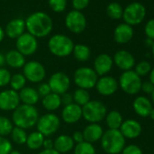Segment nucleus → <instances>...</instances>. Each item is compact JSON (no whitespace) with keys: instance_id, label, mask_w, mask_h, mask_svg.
I'll return each mask as SVG.
<instances>
[{"instance_id":"nucleus-1","label":"nucleus","mask_w":154,"mask_h":154,"mask_svg":"<svg viewBox=\"0 0 154 154\" xmlns=\"http://www.w3.org/2000/svg\"><path fill=\"white\" fill-rule=\"evenodd\" d=\"M26 29L35 38L47 36L53 30V20L45 12H35L25 20Z\"/></svg>"},{"instance_id":"nucleus-2","label":"nucleus","mask_w":154,"mask_h":154,"mask_svg":"<svg viewBox=\"0 0 154 154\" xmlns=\"http://www.w3.org/2000/svg\"><path fill=\"white\" fill-rule=\"evenodd\" d=\"M39 119L38 112L35 106L21 104L14 110L12 120L16 127L21 129H29L36 125Z\"/></svg>"},{"instance_id":"nucleus-3","label":"nucleus","mask_w":154,"mask_h":154,"mask_svg":"<svg viewBox=\"0 0 154 154\" xmlns=\"http://www.w3.org/2000/svg\"><path fill=\"white\" fill-rule=\"evenodd\" d=\"M103 149L108 154H119L125 147V138L120 130L109 129L103 132L101 138Z\"/></svg>"},{"instance_id":"nucleus-4","label":"nucleus","mask_w":154,"mask_h":154,"mask_svg":"<svg viewBox=\"0 0 154 154\" xmlns=\"http://www.w3.org/2000/svg\"><path fill=\"white\" fill-rule=\"evenodd\" d=\"M74 44L72 40L64 35H54L48 41V49L55 56L65 57L72 53Z\"/></svg>"},{"instance_id":"nucleus-5","label":"nucleus","mask_w":154,"mask_h":154,"mask_svg":"<svg viewBox=\"0 0 154 154\" xmlns=\"http://www.w3.org/2000/svg\"><path fill=\"white\" fill-rule=\"evenodd\" d=\"M82 113L85 121L97 123L106 117L107 108L100 101H89L82 107Z\"/></svg>"},{"instance_id":"nucleus-6","label":"nucleus","mask_w":154,"mask_h":154,"mask_svg":"<svg viewBox=\"0 0 154 154\" xmlns=\"http://www.w3.org/2000/svg\"><path fill=\"white\" fill-rule=\"evenodd\" d=\"M73 81L79 88L89 90L96 85L98 75L95 71L90 67H80L74 72Z\"/></svg>"},{"instance_id":"nucleus-7","label":"nucleus","mask_w":154,"mask_h":154,"mask_svg":"<svg viewBox=\"0 0 154 154\" xmlns=\"http://www.w3.org/2000/svg\"><path fill=\"white\" fill-rule=\"evenodd\" d=\"M141 84L140 77L132 70L125 71L120 76L119 85L122 90L128 94L133 95L138 94L140 91Z\"/></svg>"},{"instance_id":"nucleus-8","label":"nucleus","mask_w":154,"mask_h":154,"mask_svg":"<svg viewBox=\"0 0 154 154\" xmlns=\"http://www.w3.org/2000/svg\"><path fill=\"white\" fill-rule=\"evenodd\" d=\"M145 16H146L145 7L139 2H134L125 8V9L123 10L122 18L125 24L131 26L140 24L143 21Z\"/></svg>"},{"instance_id":"nucleus-9","label":"nucleus","mask_w":154,"mask_h":154,"mask_svg":"<svg viewBox=\"0 0 154 154\" xmlns=\"http://www.w3.org/2000/svg\"><path fill=\"white\" fill-rule=\"evenodd\" d=\"M37 131L44 136H50L55 133L60 127V120L54 113H46L39 117L37 121Z\"/></svg>"},{"instance_id":"nucleus-10","label":"nucleus","mask_w":154,"mask_h":154,"mask_svg":"<svg viewBox=\"0 0 154 154\" xmlns=\"http://www.w3.org/2000/svg\"><path fill=\"white\" fill-rule=\"evenodd\" d=\"M64 23L68 30L74 34L84 32L87 26L85 16L82 12L76 10H72L66 15Z\"/></svg>"},{"instance_id":"nucleus-11","label":"nucleus","mask_w":154,"mask_h":154,"mask_svg":"<svg viewBox=\"0 0 154 154\" xmlns=\"http://www.w3.org/2000/svg\"><path fill=\"white\" fill-rule=\"evenodd\" d=\"M24 76L31 83H39L45 77V69L44 65L36 61H30L24 65Z\"/></svg>"},{"instance_id":"nucleus-12","label":"nucleus","mask_w":154,"mask_h":154,"mask_svg":"<svg viewBox=\"0 0 154 154\" xmlns=\"http://www.w3.org/2000/svg\"><path fill=\"white\" fill-rule=\"evenodd\" d=\"M17 50L24 56L32 55L37 50V39L29 33H24L16 41Z\"/></svg>"},{"instance_id":"nucleus-13","label":"nucleus","mask_w":154,"mask_h":154,"mask_svg":"<svg viewBox=\"0 0 154 154\" xmlns=\"http://www.w3.org/2000/svg\"><path fill=\"white\" fill-rule=\"evenodd\" d=\"M71 85L68 75L63 72H57L54 73L49 79L48 85L50 86L51 92L58 95L63 94L67 92Z\"/></svg>"},{"instance_id":"nucleus-14","label":"nucleus","mask_w":154,"mask_h":154,"mask_svg":"<svg viewBox=\"0 0 154 154\" xmlns=\"http://www.w3.org/2000/svg\"><path fill=\"white\" fill-rule=\"evenodd\" d=\"M20 105L19 94L14 90H5L0 93V110L14 111Z\"/></svg>"},{"instance_id":"nucleus-15","label":"nucleus","mask_w":154,"mask_h":154,"mask_svg":"<svg viewBox=\"0 0 154 154\" xmlns=\"http://www.w3.org/2000/svg\"><path fill=\"white\" fill-rule=\"evenodd\" d=\"M118 82L115 78L112 76H103L98 79L96 83V90L97 92L104 96L112 95L118 89Z\"/></svg>"},{"instance_id":"nucleus-16","label":"nucleus","mask_w":154,"mask_h":154,"mask_svg":"<svg viewBox=\"0 0 154 154\" xmlns=\"http://www.w3.org/2000/svg\"><path fill=\"white\" fill-rule=\"evenodd\" d=\"M112 60L116 66L124 72L131 70L135 65V59L133 55L125 50H120L116 52Z\"/></svg>"},{"instance_id":"nucleus-17","label":"nucleus","mask_w":154,"mask_h":154,"mask_svg":"<svg viewBox=\"0 0 154 154\" xmlns=\"http://www.w3.org/2000/svg\"><path fill=\"white\" fill-rule=\"evenodd\" d=\"M119 130L123 137L127 139H135L139 137L142 131V128L140 122L132 119L124 121Z\"/></svg>"},{"instance_id":"nucleus-18","label":"nucleus","mask_w":154,"mask_h":154,"mask_svg":"<svg viewBox=\"0 0 154 154\" xmlns=\"http://www.w3.org/2000/svg\"><path fill=\"white\" fill-rule=\"evenodd\" d=\"M82 117V107L73 103L64 106V108L62 111V118L63 122L68 124L77 122Z\"/></svg>"},{"instance_id":"nucleus-19","label":"nucleus","mask_w":154,"mask_h":154,"mask_svg":"<svg viewBox=\"0 0 154 154\" xmlns=\"http://www.w3.org/2000/svg\"><path fill=\"white\" fill-rule=\"evenodd\" d=\"M112 64H113V60L109 54H101L94 60V70L95 71L97 75L103 76L112 70Z\"/></svg>"},{"instance_id":"nucleus-20","label":"nucleus","mask_w":154,"mask_h":154,"mask_svg":"<svg viewBox=\"0 0 154 154\" xmlns=\"http://www.w3.org/2000/svg\"><path fill=\"white\" fill-rule=\"evenodd\" d=\"M26 23L22 18H15L8 22L5 29V35L11 39H17L25 33Z\"/></svg>"},{"instance_id":"nucleus-21","label":"nucleus","mask_w":154,"mask_h":154,"mask_svg":"<svg viewBox=\"0 0 154 154\" xmlns=\"http://www.w3.org/2000/svg\"><path fill=\"white\" fill-rule=\"evenodd\" d=\"M113 37L115 42L118 44H127L133 37V28L125 23L120 24L114 29Z\"/></svg>"},{"instance_id":"nucleus-22","label":"nucleus","mask_w":154,"mask_h":154,"mask_svg":"<svg viewBox=\"0 0 154 154\" xmlns=\"http://www.w3.org/2000/svg\"><path fill=\"white\" fill-rule=\"evenodd\" d=\"M134 112L140 117H148L152 110L151 102L145 96H138L132 103Z\"/></svg>"},{"instance_id":"nucleus-23","label":"nucleus","mask_w":154,"mask_h":154,"mask_svg":"<svg viewBox=\"0 0 154 154\" xmlns=\"http://www.w3.org/2000/svg\"><path fill=\"white\" fill-rule=\"evenodd\" d=\"M103 134V131L101 125L97 123H91L85 127L83 131L84 140L89 143H94L101 140Z\"/></svg>"},{"instance_id":"nucleus-24","label":"nucleus","mask_w":154,"mask_h":154,"mask_svg":"<svg viewBox=\"0 0 154 154\" xmlns=\"http://www.w3.org/2000/svg\"><path fill=\"white\" fill-rule=\"evenodd\" d=\"M73 146L74 141L72 138L68 135H60L55 139L54 142V149L60 154L70 151Z\"/></svg>"},{"instance_id":"nucleus-25","label":"nucleus","mask_w":154,"mask_h":154,"mask_svg":"<svg viewBox=\"0 0 154 154\" xmlns=\"http://www.w3.org/2000/svg\"><path fill=\"white\" fill-rule=\"evenodd\" d=\"M19 98L20 102L22 101L23 104L32 105L34 106L39 100V94L37 93V90L32 88V87H24L22 90H20Z\"/></svg>"},{"instance_id":"nucleus-26","label":"nucleus","mask_w":154,"mask_h":154,"mask_svg":"<svg viewBox=\"0 0 154 154\" xmlns=\"http://www.w3.org/2000/svg\"><path fill=\"white\" fill-rule=\"evenodd\" d=\"M7 63L12 68H21L26 63L25 56L20 54L17 50L9 51L5 56Z\"/></svg>"},{"instance_id":"nucleus-27","label":"nucleus","mask_w":154,"mask_h":154,"mask_svg":"<svg viewBox=\"0 0 154 154\" xmlns=\"http://www.w3.org/2000/svg\"><path fill=\"white\" fill-rule=\"evenodd\" d=\"M42 104L45 107V109L49 111V112L55 111L62 104L61 97H60V95H58L56 94L51 93L50 94H48V95H46L45 97L43 98Z\"/></svg>"},{"instance_id":"nucleus-28","label":"nucleus","mask_w":154,"mask_h":154,"mask_svg":"<svg viewBox=\"0 0 154 154\" xmlns=\"http://www.w3.org/2000/svg\"><path fill=\"white\" fill-rule=\"evenodd\" d=\"M72 53H73L75 59L79 62H86L91 56L90 48L87 45H83V44L74 45Z\"/></svg>"},{"instance_id":"nucleus-29","label":"nucleus","mask_w":154,"mask_h":154,"mask_svg":"<svg viewBox=\"0 0 154 154\" xmlns=\"http://www.w3.org/2000/svg\"><path fill=\"white\" fill-rule=\"evenodd\" d=\"M106 123L111 130H119L123 122L122 116L118 111H111L106 114Z\"/></svg>"},{"instance_id":"nucleus-30","label":"nucleus","mask_w":154,"mask_h":154,"mask_svg":"<svg viewBox=\"0 0 154 154\" xmlns=\"http://www.w3.org/2000/svg\"><path fill=\"white\" fill-rule=\"evenodd\" d=\"M45 136L39 131H34L27 136L26 145L30 149H38L43 146Z\"/></svg>"},{"instance_id":"nucleus-31","label":"nucleus","mask_w":154,"mask_h":154,"mask_svg":"<svg viewBox=\"0 0 154 154\" xmlns=\"http://www.w3.org/2000/svg\"><path fill=\"white\" fill-rule=\"evenodd\" d=\"M106 14L110 18L113 19V20H118V19H121L122 17L123 9L119 3L112 2L107 6Z\"/></svg>"},{"instance_id":"nucleus-32","label":"nucleus","mask_w":154,"mask_h":154,"mask_svg":"<svg viewBox=\"0 0 154 154\" xmlns=\"http://www.w3.org/2000/svg\"><path fill=\"white\" fill-rule=\"evenodd\" d=\"M72 98L76 104H78L79 106H84L90 101V94L87 90L79 88L74 92Z\"/></svg>"},{"instance_id":"nucleus-33","label":"nucleus","mask_w":154,"mask_h":154,"mask_svg":"<svg viewBox=\"0 0 154 154\" xmlns=\"http://www.w3.org/2000/svg\"><path fill=\"white\" fill-rule=\"evenodd\" d=\"M26 83V79L22 73H16L11 76L10 79V85L12 87V90L14 91H19L22 90Z\"/></svg>"},{"instance_id":"nucleus-34","label":"nucleus","mask_w":154,"mask_h":154,"mask_svg":"<svg viewBox=\"0 0 154 154\" xmlns=\"http://www.w3.org/2000/svg\"><path fill=\"white\" fill-rule=\"evenodd\" d=\"M95 149L92 143L83 141L74 147V154H95Z\"/></svg>"},{"instance_id":"nucleus-35","label":"nucleus","mask_w":154,"mask_h":154,"mask_svg":"<svg viewBox=\"0 0 154 154\" xmlns=\"http://www.w3.org/2000/svg\"><path fill=\"white\" fill-rule=\"evenodd\" d=\"M13 128V123L8 118L0 116V136L5 137L8 134H11Z\"/></svg>"},{"instance_id":"nucleus-36","label":"nucleus","mask_w":154,"mask_h":154,"mask_svg":"<svg viewBox=\"0 0 154 154\" xmlns=\"http://www.w3.org/2000/svg\"><path fill=\"white\" fill-rule=\"evenodd\" d=\"M11 137H12L13 140L17 144H24V143L26 142L27 134H26V132L25 131L24 129H21V128H18V127H15L12 130Z\"/></svg>"},{"instance_id":"nucleus-37","label":"nucleus","mask_w":154,"mask_h":154,"mask_svg":"<svg viewBox=\"0 0 154 154\" xmlns=\"http://www.w3.org/2000/svg\"><path fill=\"white\" fill-rule=\"evenodd\" d=\"M48 5L54 13H62L66 8L67 0H48Z\"/></svg>"},{"instance_id":"nucleus-38","label":"nucleus","mask_w":154,"mask_h":154,"mask_svg":"<svg viewBox=\"0 0 154 154\" xmlns=\"http://www.w3.org/2000/svg\"><path fill=\"white\" fill-rule=\"evenodd\" d=\"M151 64L149 63V62H147V61H141V62H140L136 66H135V72L140 76V77H141V76H145V75H147V74H149V72H150V70H151Z\"/></svg>"},{"instance_id":"nucleus-39","label":"nucleus","mask_w":154,"mask_h":154,"mask_svg":"<svg viewBox=\"0 0 154 154\" xmlns=\"http://www.w3.org/2000/svg\"><path fill=\"white\" fill-rule=\"evenodd\" d=\"M11 74L10 72L3 67H0V87L7 86L10 83Z\"/></svg>"},{"instance_id":"nucleus-40","label":"nucleus","mask_w":154,"mask_h":154,"mask_svg":"<svg viewBox=\"0 0 154 154\" xmlns=\"http://www.w3.org/2000/svg\"><path fill=\"white\" fill-rule=\"evenodd\" d=\"M12 151L11 142L5 137L0 136V154H9Z\"/></svg>"},{"instance_id":"nucleus-41","label":"nucleus","mask_w":154,"mask_h":154,"mask_svg":"<svg viewBox=\"0 0 154 154\" xmlns=\"http://www.w3.org/2000/svg\"><path fill=\"white\" fill-rule=\"evenodd\" d=\"M90 3V0H72V6L73 10L76 11H82L85 9Z\"/></svg>"},{"instance_id":"nucleus-42","label":"nucleus","mask_w":154,"mask_h":154,"mask_svg":"<svg viewBox=\"0 0 154 154\" xmlns=\"http://www.w3.org/2000/svg\"><path fill=\"white\" fill-rule=\"evenodd\" d=\"M122 154H143V153L139 146L131 144L123 148V149L122 150Z\"/></svg>"},{"instance_id":"nucleus-43","label":"nucleus","mask_w":154,"mask_h":154,"mask_svg":"<svg viewBox=\"0 0 154 154\" xmlns=\"http://www.w3.org/2000/svg\"><path fill=\"white\" fill-rule=\"evenodd\" d=\"M144 30L147 37L154 41V19H150L147 22Z\"/></svg>"},{"instance_id":"nucleus-44","label":"nucleus","mask_w":154,"mask_h":154,"mask_svg":"<svg viewBox=\"0 0 154 154\" xmlns=\"http://www.w3.org/2000/svg\"><path fill=\"white\" fill-rule=\"evenodd\" d=\"M37 93H38L39 96L45 97L46 95L50 94L52 92H51V89H50V86L48 85V84H43L38 87Z\"/></svg>"},{"instance_id":"nucleus-45","label":"nucleus","mask_w":154,"mask_h":154,"mask_svg":"<svg viewBox=\"0 0 154 154\" xmlns=\"http://www.w3.org/2000/svg\"><path fill=\"white\" fill-rule=\"evenodd\" d=\"M140 91H142L147 94H151L152 92L154 91V85L149 81H145L141 84Z\"/></svg>"},{"instance_id":"nucleus-46","label":"nucleus","mask_w":154,"mask_h":154,"mask_svg":"<svg viewBox=\"0 0 154 154\" xmlns=\"http://www.w3.org/2000/svg\"><path fill=\"white\" fill-rule=\"evenodd\" d=\"M60 97H61V103H62V104H63L64 106L72 103L73 98H72V95L71 94L65 93V94H62V96H60Z\"/></svg>"},{"instance_id":"nucleus-47","label":"nucleus","mask_w":154,"mask_h":154,"mask_svg":"<svg viewBox=\"0 0 154 154\" xmlns=\"http://www.w3.org/2000/svg\"><path fill=\"white\" fill-rule=\"evenodd\" d=\"M72 140L74 142L76 143H80V142H83L85 141L84 140V135H83V132L79 131H76L73 134H72Z\"/></svg>"},{"instance_id":"nucleus-48","label":"nucleus","mask_w":154,"mask_h":154,"mask_svg":"<svg viewBox=\"0 0 154 154\" xmlns=\"http://www.w3.org/2000/svg\"><path fill=\"white\" fill-rule=\"evenodd\" d=\"M43 146L45 147V149H54V142L50 139H46L44 140Z\"/></svg>"},{"instance_id":"nucleus-49","label":"nucleus","mask_w":154,"mask_h":154,"mask_svg":"<svg viewBox=\"0 0 154 154\" xmlns=\"http://www.w3.org/2000/svg\"><path fill=\"white\" fill-rule=\"evenodd\" d=\"M38 154H60V153L57 152L54 149H44Z\"/></svg>"},{"instance_id":"nucleus-50","label":"nucleus","mask_w":154,"mask_h":154,"mask_svg":"<svg viewBox=\"0 0 154 154\" xmlns=\"http://www.w3.org/2000/svg\"><path fill=\"white\" fill-rule=\"evenodd\" d=\"M149 82L154 85V67L153 68H151V70H150V72H149Z\"/></svg>"},{"instance_id":"nucleus-51","label":"nucleus","mask_w":154,"mask_h":154,"mask_svg":"<svg viewBox=\"0 0 154 154\" xmlns=\"http://www.w3.org/2000/svg\"><path fill=\"white\" fill-rule=\"evenodd\" d=\"M5 30L0 26V43H1L2 41H3V39H4V37H5Z\"/></svg>"},{"instance_id":"nucleus-52","label":"nucleus","mask_w":154,"mask_h":154,"mask_svg":"<svg viewBox=\"0 0 154 154\" xmlns=\"http://www.w3.org/2000/svg\"><path fill=\"white\" fill-rule=\"evenodd\" d=\"M6 63V59H5V56L0 53V67L3 66Z\"/></svg>"},{"instance_id":"nucleus-53","label":"nucleus","mask_w":154,"mask_h":154,"mask_svg":"<svg viewBox=\"0 0 154 154\" xmlns=\"http://www.w3.org/2000/svg\"><path fill=\"white\" fill-rule=\"evenodd\" d=\"M153 40H151V39H147L146 40V44H147V45H150V46H152V45H153Z\"/></svg>"},{"instance_id":"nucleus-54","label":"nucleus","mask_w":154,"mask_h":154,"mask_svg":"<svg viewBox=\"0 0 154 154\" xmlns=\"http://www.w3.org/2000/svg\"><path fill=\"white\" fill-rule=\"evenodd\" d=\"M149 116L151 118L152 121H154V108H152V110H151V112H150V113H149Z\"/></svg>"},{"instance_id":"nucleus-55","label":"nucleus","mask_w":154,"mask_h":154,"mask_svg":"<svg viewBox=\"0 0 154 154\" xmlns=\"http://www.w3.org/2000/svg\"><path fill=\"white\" fill-rule=\"evenodd\" d=\"M9 154H21L18 150H12Z\"/></svg>"},{"instance_id":"nucleus-56","label":"nucleus","mask_w":154,"mask_h":154,"mask_svg":"<svg viewBox=\"0 0 154 154\" xmlns=\"http://www.w3.org/2000/svg\"><path fill=\"white\" fill-rule=\"evenodd\" d=\"M151 51H152V55H153V58H154V42H153V45L151 46Z\"/></svg>"},{"instance_id":"nucleus-57","label":"nucleus","mask_w":154,"mask_h":154,"mask_svg":"<svg viewBox=\"0 0 154 154\" xmlns=\"http://www.w3.org/2000/svg\"><path fill=\"white\" fill-rule=\"evenodd\" d=\"M151 101H152V103H154V91H153L152 94H151Z\"/></svg>"}]
</instances>
